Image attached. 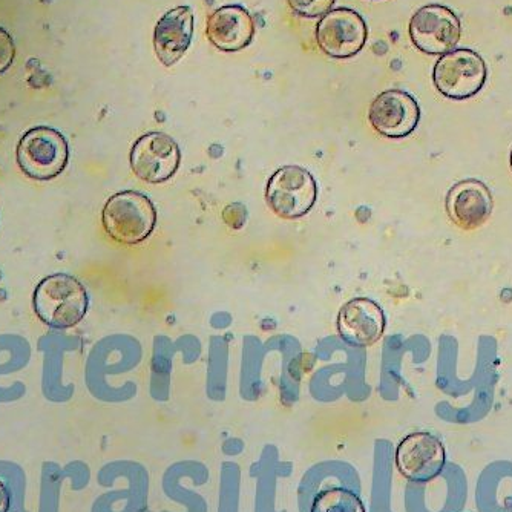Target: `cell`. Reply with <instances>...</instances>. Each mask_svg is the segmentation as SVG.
<instances>
[{
  "instance_id": "6da1fadb",
  "label": "cell",
  "mask_w": 512,
  "mask_h": 512,
  "mask_svg": "<svg viewBox=\"0 0 512 512\" xmlns=\"http://www.w3.org/2000/svg\"><path fill=\"white\" fill-rule=\"evenodd\" d=\"M33 306L48 327L73 329L88 313V292L74 276L54 273L42 279L34 290Z\"/></svg>"
},
{
  "instance_id": "7a4b0ae2",
  "label": "cell",
  "mask_w": 512,
  "mask_h": 512,
  "mask_svg": "<svg viewBox=\"0 0 512 512\" xmlns=\"http://www.w3.org/2000/svg\"><path fill=\"white\" fill-rule=\"evenodd\" d=\"M102 223L112 240L123 246H135L154 232L157 211L146 195L134 191L119 192L106 201Z\"/></svg>"
},
{
  "instance_id": "3957f363",
  "label": "cell",
  "mask_w": 512,
  "mask_h": 512,
  "mask_svg": "<svg viewBox=\"0 0 512 512\" xmlns=\"http://www.w3.org/2000/svg\"><path fill=\"white\" fill-rule=\"evenodd\" d=\"M16 160L20 171L31 180H53L68 166V142L57 129L36 126L20 138Z\"/></svg>"
},
{
  "instance_id": "277c9868",
  "label": "cell",
  "mask_w": 512,
  "mask_h": 512,
  "mask_svg": "<svg viewBox=\"0 0 512 512\" xmlns=\"http://www.w3.org/2000/svg\"><path fill=\"white\" fill-rule=\"evenodd\" d=\"M486 77L488 68L485 60L468 48L450 51L434 65V86L447 99H471L482 91Z\"/></svg>"
},
{
  "instance_id": "5b68a950",
  "label": "cell",
  "mask_w": 512,
  "mask_h": 512,
  "mask_svg": "<svg viewBox=\"0 0 512 512\" xmlns=\"http://www.w3.org/2000/svg\"><path fill=\"white\" fill-rule=\"evenodd\" d=\"M318 198L315 177L301 166H283L270 177L266 201L270 211L284 220H298L309 214Z\"/></svg>"
},
{
  "instance_id": "8992f818",
  "label": "cell",
  "mask_w": 512,
  "mask_h": 512,
  "mask_svg": "<svg viewBox=\"0 0 512 512\" xmlns=\"http://www.w3.org/2000/svg\"><path fill=\"white\" fill-rule=\"evenodd\" d=\"M462 23L451 8L433 4L416 11L410 22V37L417 50L430 56H444L456 50Z\"/></svg>"
},
{
  "instance_id": "52a82bcc",
  "label": "cell",
  "mask_w": 512,
  "mask_h": 512,
  "mask_svg": "<svg viewBox=\"0 0 512 512\" xmlns=\"http://www.w3.org/2000/svg\"><path fill=\"white\" fill-rule=\"evenodd\" d=\"M368 39L364 17L352 8H336L321 17L316 40L322 53L333 59H350L361 53Z\"/></svg>"
},
{
  "instance_id": "ba28073f",
  "label": "cell",
  "mask_w": 512,
  "mask_h": 512,
  "mask_svg": "<svg viewBox=\"0 0 512 512\" xmlns=\"http://www.w3.org/2000/svg\"><path fill=\"white\" fill-rule=\"evenodd\" d=\"M135 177L149 184L171 180L180 168L181 152L171 135L148 132L137 138L129 155Z\"/></svg>"
},
{
  "instance_id": "9c48e42d",
  "label": "cell",
  "mask_w": 512,
  "mask_h": 512,
  "mask_svg": "<svg viewBox=\"0 0 512 512\" xmlns=\"http://www.w3.org/2000/svg\"><path fill=\"white\" fill-rule=\"evenodd\" d=\"M445 463L444 445L430 433L408 434L396 450L399 473L411 482H431L442 474Z\"/></svg>"
},
{
  "instance_id": "30bf717a",
  "label": "cell",
  "mask_w": 512,
  "mask_h": 512,
  "mask_svg": "<svg viewBox=\"0 0 512 512\" xmlns=\"http://www.w3.org/2000/svg\"><path fill=\"white\" fill-rule=\"evenodd\" d=\"M371 128L387 138H404L413 134L421 120V109L414 97L399 89L382 92L368 109Z\"/></svg>"
},
{
  "instance_id": "8fae6325",
  "label": "cell",
  "mask_w": 512,
  "mask_h": 512,
  "mask_svg": "<svg viewBox=\"0 0 512 512\" xmlns=\"http://www.w3.org/2000/svg\"><path fill=\"white\" fill-rule=\"evenodd\" d=\"M338 330L342 339L350 345H373L384 335V310L371 299H352L339 310Z\"/></svg>"
},
{
  "instance_id": "7c38bea8",
  "label": "cell",
  "mask_w": 512,
  "mask_h": 512,
  "mask_svg": "<svg viewBox=\"0 0 512 512\" xmlns=\"http://www.w3.org/2000/svg\"><path fill=\"white\" fill-rule=\"evenodd\" d=\"M206 36L217 50L237 53L252 43L255 23L241 5H224L207 19Z\"/></svg>"
},
{
  "instance_id": "4fadbf2b",
  "label": "cell",
  "mask_w": 512,
  "mask_h": 512,
  "mask_svg": "<svg viewBox=\"0 0 512 512\" xmlns=\"http://www.w3.org/2000/svg\"><path fill=\"white\" fill-rule=\"evenodd\" d=\"M194 22V11L188 5L169 10L158 20L154 31V48L163 65H175L189 50L194 37Z\"/></svg>"
},
{
  "instance_id": "5bb4252c",
  "label": "cell",
  "mask_w": 512,
  "mask_h": 512,
  "mask_svg": "<svg viewBox=\"0 0 512 512\" xmlns=\"http://www.w3.org/2000/svg\"><path fill=\"white\" fill-rule=\"evenodd\" d=\"M447 211L457 226L465 230L477 229L493 214L490 189L482 181H460L448 192Z\"/></svg>"
},
{
  "instance_id": "9a60e30c",
  "label": "cell",
  "mask_w": 512,
  "mask_h": 512,
  "mask_svg": "<svg viewBox=\"0 0 512 512\" xmlns=\"http://www.w3.org/2000/svg\"><path fill=\"white\" fill-rule=\"evenodd\" d=\"M310 512H365V506L353 491L333 486L313 499Z\"/></svg>"
},
{
  "instance_id": "2e32d148",
  "label": "cell",
  "mask_w": 512,
  "mask_h": 512,
  "mask_svg": "<svg viewBox=\"0 0 512 512\" xmlns=\"http://www.w3.org/2000/svg\"><path fill=\"white\" fill-rule=\"evenodd\" d=\"M293 13L307 19L325 16L332 10L336 0H287Z\"/></svg>"
},
{
  "instance_id": "e0dca14e",
  "label": "cell",
  "mask_w": 512,
  "mask_h": 512,
  "mask_svg": "<svg viewBox=\"0 0 512 512\" xmlns=\"http://www.w3.org/2000/svg\"><path fill=\"white\" fill-rule=\"evenodd\" d=\"M16 57V43L7 30L0 27V74H4Z\"/></svg>"
},
{
  "instance_id": "ac0fdd59",
  "label": "cell",
  "mask_w": 512,
  "mask_h": 512,
  "mask_svg": "<svg viewBox=\"0 0 512 512\" xmlns=\"http://www.w3.org/2000/svg\"><path fill=\"white\" fill-rule=\"evenodd\" d=\"M11 494L5 483L0 480V512L10 511Z\"/></svg>"
},
{
  "instance_id": "d6986e66",
  "label": "cell",
  "mask_w": 512,
  "mask_h": 512,
  "mask_svg": "<svg viewBox=\"0 0 512 512\" xmlns=\"http://www.w3.org/2000/svg\"><path fill=\"white\" fill-rule=\"evenodd\" d=\"M511 168H512V149H511Z\"/></svg>"
}]
</instances>
